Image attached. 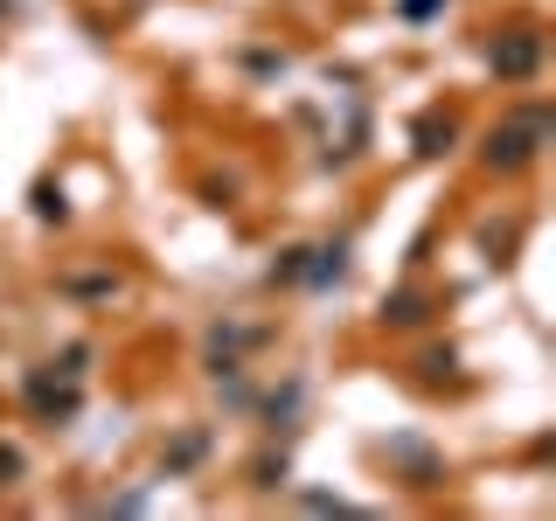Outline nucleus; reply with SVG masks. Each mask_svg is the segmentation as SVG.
<instances>
[{
	"label": "nucleus",
	"instance_id": "nucleus-1",
	"mask_svg": "<svg viewBox=\"0 0 556 521\" xmlns=\"http://www.w3.org/2000/svg\"><path fill=\"white\" fill-rule=\"evenodd\" d=\"M543 119H522V126H501L487 139V167H501V174H515V167H529L536 160V139H543Z\"/></svg>",
	"mask_w": 556,
	"mask_h": 521
},
{
	"label": "nucleus",
	"instance_id": "nucleus-2",
	"mask_svg": "<svg viewBox=\"0 0 556 521\" xmlns=\"http://www.w3.org/2000/svg\"><path fill=\"white\" fill-rule=\"evenodd\" d=\"M536 63H543V35L515 28V35L494 42V70H501V77H536Z\"/></svg>",
	"mask_w": 556,
	"mask_h": 521
},
{
	"label": "nucleus",
	"instance_id": "nucleus-3",
	"mask_svg": "<svg viewBox=\"0 0 556 521\" xmlns=\"http://www.w3.org/2000/svg\"><path fill=\"white\" fill-rule=\"evenodd\" d=\"M28 403L42 410V417H77V390H70V376H63V390L49 383V369H35L28 376Z\"/></svg>",
	"mask_w": 556,
	"mask_h": 521
},
{
	"label": "nucleus",
	"instance_id": "nucleus-4",
	"mask_svg": "<svg viewBox=\"0 0 556 521\" xmlns=\"http://www.w3.org/2000/svg\"><path fill=\"white\" fill-rule=\"evenodd\" d=\"M438 139H452V119H424V126H417V153H445Z\"/></svg>",
	"mask_w": 556,
	"mask_h": 521
},
{
	"label": "nucleus",
	"instance_id": "nucleus-5",
	"mask_svg": "<svg viewBox=\"0 0 556 521\" xmlns=\"http://www.w3.org/2000/svg\"><path fill=\"white\" fill-rule=\"evenodd\" d=\"M35 216H56V223H63V216H70V209H63V188L42 181V188H35Z\"/></svg>",
	"mask_w": 556,
	"mask_h": 521
},
{
	"label": "nucleus",
	"instance_id": "nucleus-6",
	"mask_svg": "<svg viewBox=\"0 0 556 521\" xmlns=\"http://www.w3.org/2000/svg\"><path fill=\"white\" fill-rule=\"evenodd\" d=\"M383 320H397V327H411V320H424V299H390V306H383Z\"/></svg>",
	"mask_w": 556,
	"mask_h": 521
},
{
	"label": "nucleus",
	"instance_id": "nucleus-7",
	"mask_svg": "<svg viewBox=\"0 0 556 521\" xmlns=\"http://www.w3.org/2000/svg\"><path fill=\"white\" fill-rule=\"evenodd\" d=\"M431 7H445V0H404V14H431Z\"/></svg>",
	"mask_w": 556,
	"mask_h": 521
}]
</instances>
